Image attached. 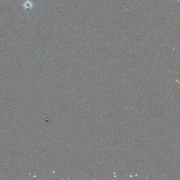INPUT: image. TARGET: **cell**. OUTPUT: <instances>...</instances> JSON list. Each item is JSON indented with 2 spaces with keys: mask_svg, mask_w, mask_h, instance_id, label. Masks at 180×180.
Segmentation results:
<instances>
[{
  "mask_svg": "<svg viewBox=\"0 0 180 180\" xmlns=\"http://www.w3.org/2000/svg\"><path fill=\"white\" fill-rule=\"evenodd\" d=\"M23 6L26 10H31L33 6V4L30 1H26L23 3Z\"/></svg>",
  "mask_w": 180,
  "mask_h": 180,
  "instance_id": "cell-1",
  "label": "cell"
}]
</instances>
